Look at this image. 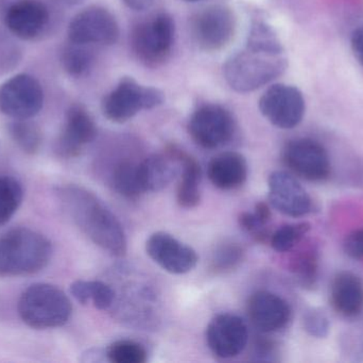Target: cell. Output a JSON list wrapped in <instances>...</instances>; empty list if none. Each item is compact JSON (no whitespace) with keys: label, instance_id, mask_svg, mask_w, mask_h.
Masks as SVG:
<instances>
[{"label":"cell","instance_id":"obj_1","mask_svg":"<svg viewBox=\"0 0 363 363\" xmlns=\"http://www.w3.org/2000/svg\"><path fill=\"white\" fill-rule=\"evenodd\" d=\"M57 196L64 211L87 238L111 255H125V230L112 211L95 194L84 188L68 185L57 188Z\"/></svg>","mask_w":363,"mask_h":363},{"label":"cell","instance_id":"obj_2","mask_svg":"<svg viewBox=\"0 0 363 363\" xmlns=\"http://www.w3.org/2000/svg\"><path fill=\"white\" fill-rule=\"evenodd\" d=\"M50 241L30 228H15L0 236V277L27 276L48 266Z\"/></svg>","mask_w":363,"mask_h":363},{"label":"cell","instance_id":"obj_3","mask_svg":"<svg viewBox=\"0 0 363 363\" xmlns=\"http://www.w3.org/2000/svg\"><path fill=\"white\" fill-rule=\"evenodd\" d=\"M287 65L284 53L260 50L245 45L224 64V78L235 91L249 93L279 78Z\"/></svg>","mask_w":363,"mask_h":363},{"label":"cell","instance_id":"obj_4","mask_svg":"<svg viewBox=\"0 0 363 363\" xmlns=\"http://www.w3.org/2000/svg\"><path fill=\"white\" fill-rule=\"evenodd\" d=\"M18 315L34 330L61 327L69 321L72 305L60 288L49 283H34L21 294Z\"/></svg>","mask_w":363,"mask_h":363},{"label":"cell","instance_id":"obj_5","mask_svg":"<svg viewBox=\"0 0 363 363\" xmlns=\"http://www.w3.org/2000/svg\"><path fill=\"white\" fill-rule=\"evenodd\" d=\"M174 38V19L169 13L160 12L133 28L131 48L142 63L155 67L169 59Z\"/></svg>","mask_w":363,"mask_h":363},{"label":"cell","instance_id":"obj_6","mask_svg":"<svg viewBox=\"0 0 363 363\" xmlns=\"http://www.w3.org/2000/svg\"><path fill=\"white\" fill-rule=\"evenodd\" d=\"M165 95L161 90L144 87L130 77L119 81L114 90L102 100L104 117L114 123H125L142 110H150L161 106Z\"/></svg>","mask_w":363,"mask_h":363},{"label":"cell","instance_id":"obj_7","mask_svg":"<svg viewBox=\"0 0 363 363\" xmlns=\"http://www.w3.org/2000/svg\"><path fill=\"white\" fill-rule=\"evenodd\" d=\"M236 26V16L228 6L213 4L192 17L190 32L194 44L201 50L213 53L230 44Z\"/></svg>","mask_w":363,"mask_h":363},{"label":"cell","instance_id":"obj_8","mask_svg":"<svg viewBox=\"0 0 363 363\" xmlns=\"http://www.w3.org/2000/svg\"><path fill=\"white\" fill-rule=\"evenodd\" d=\"M188 131L192 140L202 148H219L234 138L236 121L232 113L224 107L203 104L190 117Z\"/></svg>","mask_w":363,"mask_h":363},{"label":"cell","instance_id":"obj_9","mask_svg":"<svg viewBox=\"0 0 363 363\" xmlns=\"http://www.w3.org/2000/svg\"><path fill=\"white\" fill-rule=\"evenodd\" d=\"M260 112L275 127L292 129L302 121L306 104L304 96L294 85L277 83L260 97Z\"/></svg>","mask_w":363,"mask_h":363},{"label":"cell","instance_id":"obj_10","mask_svg":"<svg viewBox=\"0 0 363 363\" xmlns=\"http://www.w3.org/2000/svg\"><path fill=\"white\" fill-rule=\"evenodd\" d=\"M44 104V92L34 77L19 74L0 87V111L14 119H30Z\"/></svg>","mask_w":363,"mask_h":363},{"label":"cell","instance_id":"obj_11","mask_svg":"<svg viewBox=\"0 0 363 363\" xmlns=\"http://www.w3.org/2000/svg\"><path fill=\"white\" fill-rule=\"evenodd\" d=\"M69 42L80 45H110L118 40L119 26L114 15L101 6L78 13L68 26Z\"/></svg>","mask_w":363,"mask_h":363},{"label":"cell","instance_id":"obj_12","mask_svg":"<svg viewBox=\"0 0 363 363\" xmlns=\"http://www.w3.org/2000/svg\"><path fill=\"white\" fill-rule=\"evenodd\" d=\"M286 166L302 178L321 181L330 173V161L328 151L317 141L298 139L290 141L283 153Z\"/></svg>","mask_w":363,"mask_h":363},{"label":"cell","instance_id":"obj_13","mask_svg":"<svg viewBox=\"0 0 363 363\" xmlns=\"http://www.w3.org/2000/svg\"><path fill=\"white\" fill-rule=\"evenodd\" d=\"M247 340V324L232 313L217 315L207 326V345L217 357L223 359L236 357L245 349Z\"/></svg>","mask_w":363,"mask_h":363},{"label":"cell","instance_id":"obj_14","mask_svg":"<svg viewBox=\"0 0 363 363\" xmlns=\"http://www.w3.org/2000/svg\"><path fill=\"white\" fill-rule=\"evenodd\" d=\"M146 251L155 264L170 274H186L198 264V255L191 247L166 232L153 234L147 241Z\"/></svg>","mask_w":363,"mask_h":363},{"label":"cell","instance_id":"obj_15","mask_svg":"<svg viewBox=\"0 0 363 363\" xmlns=\"http://www.w3.org/2000/svg\"><path fill=\"white\" fill-rule=\"evenodd\" d=\"M96 136L97 126L89 111L81 104H74L66 112L65 124L55 143V151L63 158L77 157Z\"/></svg>","mask_w":363,"mask_h":363},{"label":"cell","instance_id":"obj_16","mask_svg":"<svg viewBox=\"0 0 363 363\" xmlns=\"http://www.w3.org/2000/svg\"><path fill=\"white\" fill-rule=\"evenodd\" d=\"M269 200L288 217H303L311 209V197L304 188L286 172H274L269 177Z\"/></svg>","mask_w":363,"mask_h":363},{"label":"cell","instance_id":"obj_17","mask_svg":"<svg viewBox=\"0 0 363 363\" xmlns=\"http://www.w3.org/2000/svg\"><path fill=\"white\" fill-rule=\"evenodd\" d=\"M247 315L260 332H274L287 325L291 309L281 296L268 291H258L247 302Z\"/></svg>","mask_w":363,"mask_h":363},{"label":"cell","instance_id":"obj_18","mask_svg":"<svg viewBox=\"0 0 363 363\" xmlns=\"http://www.w3.org/2000/svg\"><path fill=\"white\" fill-rule=\"evenodd\" d=\"M4 18L6 27L17 38L31 40L46 27L49 12L40 0H19L8 9Z\"/></svg>","mask_w":363,"mask_h":363},{"label":"cell","instance_id":"obj_19","mask_svg":"<svg viewBox=\"0 0 363 363\" xmlns=\"http://www.w3.org/2000/svg\"><path fill=\"white\" fill-rule=\"evenodd\" d=\"M181 164L176 147L166 155H152L138 163V176L144 193L157 192L167 187L179 174Z\"/></svg>","mask_w":363,"mask_h":363},{"label":"cell","instance_id":"obj_20","mask_svg":"<svg viewBox=\"0 0 363 363\" xmlns=\"http://www.w3.org/2000/svg\"><path fill=\"white\" fill-rule=\"evenodd\" d=\"M249 168L247 160L241 153L226 151L209 161L207 175L209 180L220 190H235L247 181Z\"/></svg>","mask_w":363,"mask_h":363},{"label":"cell","instance_id":"obj_21","mask_svg":"<svg viewBox=\"0 0 363 363\" xmlns=\"http://www.w3.org/2000/svg\"><path fill=\"white\" fill-rule=\"evenodd\" d=\"M332 303L345 317H356L363 311V281L351 272H341L332 286Z\"/></svg>","mask_w":363,"mask_h":363},{"label":"cell","instance_id":"obj_22","mask_svg":"<svg viewBox=\"0 0 363 363\" xmlns=\"http://www.w3.org/2000/svg\"><path fill=\"white\" fill-rule=\"evenodd\" d=\"M181 164V181L179 183L177 200L182 208L191 209L200 202L201 168L191 156L177 148Z\"/></svg>","mask_w":363,"mask_h":363},{"label":"cell","instance_id":"obj_23","mask_svg":"<svg viewBox=\"0 0 363 363\" xmlns=\"http://www.w3.org/2000/svg\"><path fill=\"white\" fill-rule=\"evenodd\" d=\"M70 293L81 305L93 303L99 310H108L114 305V289L104 281H77L70 286Z\"/></svg>","mask_w":363,"mask_h":363},{"label":"cell","instance_id":"obj_24","mask_svg":"<svg viewBox=\"0 0 363 363\" xmlns=\"http://www.w3.org/2000/svg\"><path fill=\"white\" fill-rule=\"evenodd\" d=\"M111 185L113 189L123 197L135 200L143 192L138 176V163L123 161L117 164L111 175Z\"/></svg>","mask_w":363,"mask_h":363},{"label":"cell","instance_id":"obj_25","mask_svg":"<svg viewBox=\"0 0 363 363\" xmlns=\"http://www.w3.org/2000/svg\"><path fill=\"white\" fill-rule=\"evenodd\" d=\"M13 142L28 155H35L42 146L43 136L40 128L29 119H14L8 126Z\"/></svg>","mask_w":363,"mask_h":363},{"label":"cell","instance_id":"obj_26","mask_svg":"<svg viewBox=\"0 0 363 363\" xmlns=\"http://www.w3.org/2000/svg\"><path fill=\"white\" fill-rule=\"evenodd\" d=\"M23 200V190L13 177H0V225L8 223Z\"/></svg>","mask_w":363,"mask_h":363},{"label":"cell","instance_id":"obj_27","mask_svg":"<svg viewBox=\"0 0 363 363\" xmlns=\"http://www.w3.org/2000/svg\"><path fill=\"white\" fill-rule=\"evenodd\" d=\"M94 53L87 48L86 45L74 44L65 47L62 53V64L66 72L72 77L85 76L93 66Z\"/></svg>","mask_w":363,"mask_h":363},{"label":"cell","instance_id":"obj_28","mask_svg":"<svg viewBox=\"0 0 363 363\" xmlns=\"http://www.w3.org/2000/svg\"><path fill=\"white\" fill-rule=\"evenodd\" d=\"M245 45L272 53H285L277 32L262 21H255L252 23Z\"/></svg>","mask_w":363,"mask_h":363},{"label":"cell","instance_id":"obj_29","mask_svg":"<svg viewBox=\"0 0 363 363\" xmlns=\"http://www.w3.org/2000/svg\"><path fill=\"white\" fill-rule=\"evenodd\" d=\"M106 357L114 363H145L148 359L146 349L131 340H119L106 350Z\"/></svg>","mask_w":363,"mask_h":363},{"label":"cell","instance_id":"obj_30","mask_svg":"<svg viewBox=\"0 0 363 363\" xmlns=\"http://www.w3.org/2000/svg\"><path fill=\"white\" fill-rule=\"evenodd\" d=\"M243 249L236 243H223L217 247L211 259V269L216 273L234 270L243 259Z\"/></svg>","mask_w":363,"mask_h":363},{"label":"cell","instance_id":"obj_31","mask_svg":"<svg viewBox=\"0 0 363 363\" xmlns=\"http://www.w3.org/2000/svg\"><path fill=\"white\" fill-rule=\"evenodd\" d=\"M309 228L307 223L283 226L271 237V246L279 253H286L300 242Z\"/></svg>","mask_w":363,"mask_h":363},{"label":"cell","instance_id":"obj_32","mask_svg":"<svg viewBox=\"0 0 363 363\" xmlns=\"http://www.w3.org/2000/svg\"><path fill=\"white\" fill-rule=\"evenodd\" d=\"M305 330L309 335L318 338H323L328 336L330 330V323L328 318L317 310L308 311L304 317Z\"/></svg>","mask_w":363,"mask_h":363},{"label":"cell","instance_id":"obj_33","mask_svg":"<svg viewBox=\"0 0 363 363\" xmlns=\"http://www.w3.org/2000/svg\"><path fill=\"white\" fill-rule=\"evenodd\" d=\"M238 221L240 227L256 240L264 241L267 238V224L264 223L255 212L241 213Z\"/></svg>","mask_w":363,"mask_h":363},{"label":"cell","instance_id":"obj_34","mask_svg":"<svg viewBox=\"0 0 363 363\" xmlns=\"http://www.w3.org/2000/svg\"><path fill=\"white\" fill-rule=\"evenodd\" d=\"M294 271L303 285H311L317 272V261L311 255H303L294 262Z\"/></svg>","mask_w":363,"mask_h":363},{"label":"cell","instance_id":"obj_35","mask_svg":"<svg viewBox=\"0 0 363 363\" xmlns=\"http://www.w3.org/2000/svg\"><path fill=\"white\" fill-rule=\"evenodd\" d=\"M345 253L352 258H363V229L356 230L347 236L345 242Z\"/></svg>","mask_w":363,"mask_h":363},{"label":"cell","instance_id":"obj_36","mask_svg":"<svg viewBox=\"0 0 363 363\" xmlns=\"http://www.w3.org/2000/svg\"><path fill=\"white\" fill-rule=\"evenodd\" d=\"M351 46L356 59L363 66V26L357 28L352 34Z\"/></svg>","mask_w":363,"mask_h":363},{"label":"cell","instance_id":"obj_37","mask_svg":"<svg viewBox=\"0 0 363 363\" xmlns=\"http://www.w3.org/2000/svg\"><path fill=\"white\" fill-rule=\"evenodd\" d=\"M273 353H274V345H272L271 341L260 340L256 343L254 355L256 356L257 360L268 362V360H271L270 357L273 355Z\"/></svg>","mask_w":363,"mask_h":363},{"label":"cell","instance_id":"obj_38","mask_svg":"<svg viewBox=\"0 0 363 363\" xmlns=\"http://www.w3.org/2000/svg\"><path fill=\"white\" fill-rule=\"evenodd\" d=\"M157 0H123L125 6H129L132 10L144 11L150 8Z\"/></svg>","mask_w":363,"mask_h":363},{"label":"cell","instance_id":"obj_39","mask_svg":"<svg viewBox=\"0 0 363 363\" xmlns=\"http://www.w3.org/2000/svg\"><path fill=\"white\" fill-rule=\"evenodd\" d=\"M63 1L68 4H79L84 1V0H63Z\"/></svg>","mask_w":363,"mask_h":363},{"label":"cell","instance_id":"obj_40","mask_svg":"<svg viewBox=\"0 0 363 363\" xmlns=\"http://www.w3.org/2000/svg\"><path fill=\"white\" fill-rule=\"evenodd\" d=\"M186 1L196 2V1H200V0H186Z\"/></svg>","mask_w":363,"mask_h":363}]
</instances>
